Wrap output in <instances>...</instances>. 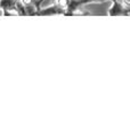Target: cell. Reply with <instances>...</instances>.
<instances>
[{
    "instance_id": "3957f363",
    "label": "cell",
    "mask_w": 130,
    "mask_h": 130,
    "mask_svg": "<svg viewBox=\"0 0 130 130\" xmlns=\"http://www.w3.org/2000/svg\"><path fill=\"white\" fill-rule=\"evenodd\" d=\"M65 9L58 7L57 5H53L47 8H40L37 11L36 16H54V15H65Z\"/></svg>"
},
{
    "instance_id": "277c9868",
    "label": "cell",
    "mask_w": 130,
    "mask_h": 130,
    "mask_svg": "<svg viewBox=\"0 0 130 130\" xmlns=\"http://www.w3.org/2000/svg\"><path fill=\"white\" fill-rule=\"evenodd\" d=\"M16 0H0V10H2V15H13L16 14ZM17 15V14H16Z\"/></svg>"
},
{
    "instance_id": "6da1fadb",
    "label": "cell",
    "mask_w": 130,
    "mask_h": 130,
    "mask_svg": "<svg viewBox=\"0 0 130 130\" xmlns=\"http://www.w3.org/2000/svg\"><path fill=\"white\" fill-rule=\"evenodd\" d=\"M104 1H107V0H70L65 15H75V14H78L76 11L82 6L94 4V2H104Z\"/></svg>"
},
{
    "instance_id": "5b68a950",
    "label": "cell",
    "mask_w": 130,
    "mask_h": 130,
    "mask_svg": "<svg viewBox=\"0 0 130 130\" xmlns=\"http://www.w3.org/2000/svg\"><path fill=\"white\" fill-rule=\"evenodd\" d=\"M69 1H70V0H55L54 4L57 5L58 7H61V8H63V9H65V10H66L67 5H69ZM65 13H66V11H65Z\"/></svg>"
},
{
    "instance_id": "7a4b0ae2",
    "label": "cell",
    "mask_w": 130,
    "mask_h": 130,
    "mask_svg": "<svg viewBox=\"0 0 130 130\" xmlns=\"http://www.w3.org/2000/svg\"><path fill=\"white\" fill-rule=\"evenodd\" d=\"M112 6L108 9V15L110 16H129L130 8L124 6L123 2L119 0H111Z\"/></svg>"
}]
</instances>
